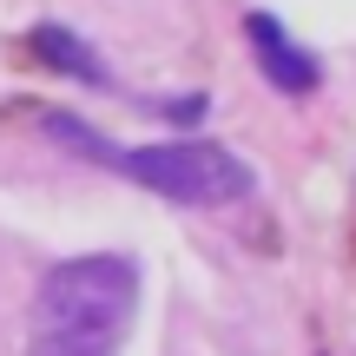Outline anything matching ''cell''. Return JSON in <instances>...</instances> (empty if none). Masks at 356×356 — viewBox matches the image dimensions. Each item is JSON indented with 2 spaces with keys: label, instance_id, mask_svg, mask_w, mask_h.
<instances>
[{
  "label": "cell",
  "instance_id": "7a4b0ae2",
  "mask_svg": "<svg viewBox=\"0 0 356 356\" xmlns=\"http://www.w3.org/2000/svg\"><path fill=\"white\" fill-rule=\"evenodd\" d=\"M40 126L60 132L73 152H86V159H99V165L152 185L159 198H172V204H231V198L251 191V165L231 159L225 145H211V139H172V145H132V152H113V145H99L79 119H66V113H47Z\"/></svg>",
  "mask_w": 356,
  "mask_h": 356
},
{
  "label": "cell",
  "instance_id": "3957f363",
  "mask_svg": "<svg viewBox=\"0 0 356 356\" xmlns=\"http://www.w3.org/2000/svg\"><path fill=\"white\" fill-rule=\"evenodd\" d=\"M244 33H251V53H257V66H264V79H270L277 92H291V99H297V92H310V86L323 79V66L310 60V53L297 47L277 20H270V13H251Z\"/></svg>",
  "mask_w": 356,
  "mask_h": 356
},
{
  "label": "cell",
  "instance_id": "277c9868",
  "mask_svg": "<svg viewBox=\"0 0 356 356\" xmlns=\"http://www.w3.org/2000/svg\"><path fill=\"white\" fill-rule=\"evenodd\" d=\"M26 53H33V60H47V66H60V73H79V79H106V73H99V60H92V53L79 47V40L66 33V26H40V33L26 40Z\"/></svg>",
  "mask_w": 356,
  "mask_h": 356
},
{
  "label": "cell",
  "instance_id": "6da1fadb",
  "mask_svg": "<svg viewBox=\"0 0 356 356\" xmlns=\"http://www.w3.org/2000/svg\"><path fill=\"white\" fill-rule=\"evenodd\" d=\"M139 304V270L126 257H73L47 270L26 323V356H119Z\"/></svg>",
  "mask_w": 356,
  "mask_h": 356
}]
</instances>
